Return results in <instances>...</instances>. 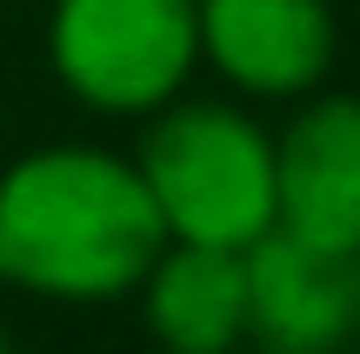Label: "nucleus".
Returning <instances> with one entry per match:
<instances>
[{
	"label": "nucleus",
	"instance_id": "1",
	"mask_svg": "<svg viewBox=\"0 0 360 354\" xmlns=\"http://www.w3.org/2000/svg\"><path fill=\"white\" fill-rule=\"evenodd\" d=\"M167 248L134 154L47 141L0 167V288L34 301H127Z\"/></svg>",
	"mask_w": 360,
	"mask_h": 354
},
{
	"label": "nucleus",
	"instance_id": "2",
	"mask_svg": "<svg viewBox=\"0 0 360 354\" xmlns=\"http://www.w3.org/2000/svg\"><path fill=\"white\" fill-rule=\"evenodd\" d=\"M134 167L167 241L247 254L260 234H274V134L240 101L180 94L154 107L141 120Z\"/></svg>",
	"mask_w": 360,
	"mask_h": 354
},
{
	"label": "nucleus",
	"instance_id": "3",
	"mask_svg": "<svg viewBox=\"0 0 360 354\" xmlns=\"http://www.w3.org/2000/svg\"><path fill=\"white\" fill-rule=\"evenodd\" d=\"M47 67L87 114L147 120L200 74V0H53Z\"/></svg>",
	"mask_w": 360,
	"mask_h": 354
},
{
	"label": "nucleus",
	"instance_id": "4",
	"mask_svg": "<svg viewBox=\"0 0 360 354\" xmlns=\"http://www.w3.org/2000/svg\"><path fill=\"white\" fill-rule=\"evenodd\" d=\"M274 227L360 254V94L314 87L274 134Z\"/></svg>",
	"mask_w": 360,
	"mask_h": 354
},
{
	"label": "nucleus",
	"instance_id": "5",
	"mask_svg": "<svg viewBox=\"0 0 360 354\" xmlns=\"http://www.w3.org/2000/svg\"><path fill=\"white\" fill-rule=\"evenodd\" d=\"M340 61L327 0H200V67L240 101H307Z\"/></svg>",
	"mask_w": 360,
	"mask_h": 354
},
{
	"label": "nucleus",
	"instance_id": "6",
	"mask_svg": "<svg viewBox=\"0 0 360 354\" xmlns=\"http://www.w3.org/2000/svg\"><path fill=\"white\" fill-rule=\"evenodd\" d=\"M247 341L260 354H340L360 341V254L260 234L247 248Z\"/></svg>",
	"mask_w": 360,
	"mask_h": 354
},
{
	"label": "nucleus",
	"instance_id": "7",
	"mask_svg": "<svg viewBox=\"0 0 360 354\" xmlns=\"http://www.w3.org/2000/svg\"><path fill=\"white\" fill-rule=\"evenodd\" d=\"M141 328L160 354H240L247 348V254L167 241L134 288Z\"/></svg>",
	"mask_w": 360,
	"mask_h": 354
},
{
	"label": "nucleus",
	"instance_id": "8",
	"mask_svg": "<svg viewBox=\"0 0 360 354\" xmlns=\"http://www.w3.org/2000/svg\"><path fill=\"white\" fill-rule=\"evenodd\" d=\"M0 354H13V341H7V328H0Z\"/></svg>",
	"mask_w": 360,
	"mask_h": 354
}]
</instances>
